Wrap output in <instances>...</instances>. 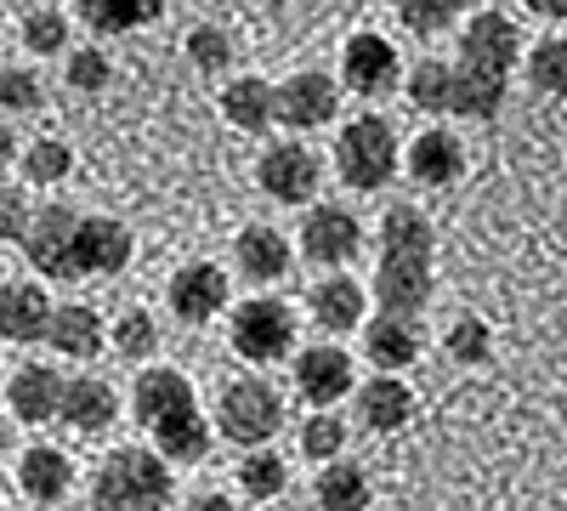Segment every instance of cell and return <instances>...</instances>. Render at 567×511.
Masks as SVG:
<instances>
[{"instance_id": "45", "label": "cell", "mask_w": 567, "mask_h": 511, "mask_svg": "<svg viewBox=\"0 0 567 511\" xmlns=\"http://www.w3.org/2000/svg\"><path fill=\"white\" fill-rule=\"evenodd\" d=\"M12 154H18V136H12V125H7V120H0V165H7Z\"/></svg>"}, {"instance_id": "39", "label": "cell", "mask_w": 567, "mask_h": 511, "mask_svg": "<svg viewBox=\"0 0 567 511\" xmlns=\"http://www.w3.org/2000/svg\"><path fill=\"white\" fill-rule=\"evenodd\" d=\"M187 63L205 69V74H221L233 63V34L221 23H199V29H187Z\"/></svg>"}, {"instance_id": "4", "label": "cell", "mask_w": 567, "mask_h": 511, "mask_svg": "<svg viewBox=\"0 0 567 511\" xmlns=\"http://www.w3.org/2000/svg\"><path fill=\"white\" fill-rule=\"evenodd\" d=\"M403 165V149H398V131L392 120L381 114H358L341 125L336 136V171L352 194H374V188H386V182L398 176Z\"/></svg>"}, {"instance_id": "29", "label": "cell", "mask_w": 567, "mask_h": 511, "mask_svg": "<svg viewBox=\"0 0 567 511\" xmlns=\"http://www.w3.org/2000/svg\"><path fill=\"white\" fill-rule=\"evenodd\" d=\"M52 341L63 358H97L103 352V318L91 313L85 302H69V307H58L52 313Z\"/></svg>"}, {"instance_id": "26", "label": "cell", "mask_w": 567, "mask_h": 511, "mask_svg": "<svg viewBox=\"0 0 567 511\" xmlns=\"http://www.w3.org/2000/svg\"><path fill=\"white\" fill-rule=\"evenodd\" d=\"M171 0H74V12L91 34H136L165 18Z\"/></svg>"}, {"instance_id": "14", "label": "cell", "mask_w": 567, "mask_h": 511, "mask_svg": "<svg viewBox=\"0 0 567 511\" xmlns=\"http://www.w3.org/2000/svg\"><path fill=\"white\" fill-rule=\"evenodd\" d=\"M227 296H233L227 267H216V262H187V267H176L171 290H165V302H171V313H176L182 324H210L216 313H227Z\"/></svg>"}, {"instance_id": "21", "label": "cell", "mask_w": 567, "mask_h": 511, "mask_svg": "<svg viewBox=\"0 0 567 511\" xmlns=\"http://www.w3.org/2000/svg\"><path fill=\"white\" fill-rule=\"evenodd\" d=\"M114 415H120V398H114V387H109L103 376H74V381H63V409H58V421H69L74 432L97 438V432L114 427Z\"/></svg>"}, {"instance_id": "35", "label": "cell", "mask_w": 567, "mask_h": 511, "mask_svg": "<svg viewBox=\"0 0 567 511\" xmlns=\"http://www.w3.org/2000/svg\"><path fill=\"white\" fill-rule=\"evenodd\" d=\"M443 352H449V364H488L494 358V324L488 318H454L449 324V336H443Z\"/></svg>"}, {"instance_id": "19", "label": "cell", "mask_w": 567, "mask_h": 511, "mask_svg": "<svg viewBox=\"0 0 567 511\" xmlns=\"http://www.w3.org/2000/svg\"><path fill=\"white\" fill-rule=\"evenodd\" d=\"M52 302H45L40 285H0V341H45L52 336Z\"/></svg>"}, {"instance_id": "48", "label": "cell", "mask_w": 567, "mask_h": 511, "mask_svg": "<svg viewBox=\"0 0 567 511\" xmlns=\"http://www.w3.org/2000/svg\"><path fill=\"white\" fill-rule=\"evenodd\" d=\"M0 273H7V267H0Z\"/></svg>"}, {"instance_id": "15", "label": "cell", "mask_w": 567, "mask_h": 511, "mask_svg": "<svg viewBox=\"0 0 567 511\" xmlns=\"http://www.w3.org/2000/svg\"><path fill=\"white\" fill-rule=\"evenodd\" d=\"M403 165H409V176L420 182V188H454V182L465 176V143L449 125H432L409 143Z\"/></svg>"}, {"instance_id": "24", "label": "cell", "mask_w": 567, "mask_h": 511, "mask_svg": "<svg viewBox=\"0 0 567 511\" xmlns=\"http://www.w3.org/2000/svg\"><path fill=\"white\" fill-rule=\"evenodd\" d=\"M363 358L386 376H403V369L420 358V330L414 318H398V313H381L363 324Z\"/></svg>"}, {"instance_id": "46", "label": "cell", "mask_w": 567, "mask_h": 511, "mask_svg": "<svg viewBox=\"0 0 567 511\" xmlns=\"http://www.w3.org/2000/svg\"><path fill=\"white\" fill-rule=\"evenodd\" d=\"M7 443H12V432H7V415H0V460H7Z\"/></svg>"}, {"instance_id": "13", "label": "cell", "mask_w": 567, "mask_h": 511, "mask_svg": "<svg viewBox=\"0 0 567 511\" xmlns=\"http://www.w3.org/2000/svg\"><path fill=\"white\" fill-rule=\"evenodd\" d=\"M341 114V85L329 80L323 69H301L278 85V120L290 131H318Z\"/></svg>"}, {"instance_id": "3", "label": "cell", "mask_w": 567, "mask_h": 511, "mask_svg": "<svg viewBox=\"0 0 567 511\" xmlns=\"http://www.w3.org/2000/svg\"><path fill=\"white\" fill-rule=\"evenodd\" d=\"M171 494H176L171 460L159 449L148 454L136 443L114 449L97 467V478H91V505H97V511H165Z\"/></svg>"}, {"instance_id": "28", "label": "cell", "mask_w": 567, "mask_h": 511, "mask_svg": "<svg viewBox=\"0 0 567 511\" xmlns=\"http://www.w3.org/2000/svg\"><path fill=\"white\" fill-rule=\"evenodd\" d=\"M312 494H318V511H369V500H374L369 472L358 460H323Z\"/></svg>"}, {"instance_id": "44", "label": "cell", "mask_w": 567, "mask_h": 511, "mask_svg": "<svg viewBox=\"0 0 567 511\" xmlns=\"http://www.w3.org/2000/svg\"><path fill=\"white\" fill-rule=\"evenodd\" d=\"M187 511H239V505H233L227 494H194V500H187Z\"/></svg>"}, {"instance_id": "23", "label": "cell", "mask_w": 567, "mask_h": 511, "mask_svg": "<svg viewBox=\"0 0 567 511\" xmlns=\"http://www.w3.org/2000/svg\"><path fill=\"white\" fill-rule=\"evenodd\" d=\"M7 403L18 421L29 427H45V421H58V409H63V376L52 364H23L12 387H7Z\"/></svg>"}, {"instance_id": "32", "label": "cell", "mask_w": 567, "mask_h": 511, "mask_svg": "<svg viewBox=\"0 0 567 511\" xmlns=\"http://www.w3.org/2000/svg\"><path fill=\"white\" fill-rule=\"evenodd\" d=\"M465 12H471V0H398V23L414 40H432V34L454 29Z\"/></svg>"}, {"instance_id": "38", "label": "cell", "mask_w": 567, "mask_h": 511, "mask_svg": "<svg viewBox=\"0 0 567 511\" xmlns=\"http://www.w3.org/2000/svg\"><path fill=\"white\" fill-rule=\"evenodd\" d=\"M23 45H29L34 58H58L63 45H69V18L58 7H34L23 18Z\"/></svg>"}, {"instance_id": "17", "label": "cell", "mask_w": 567, "mask_h": 511, "mask_svg": "<svg viewBox=\"0 0 567 511\" xmlns=\"http://www.w3.org/2000/svg\"><path fill=\"white\" fill-rule=\"evenodd\" d=\"M358 421L369 427V432H403L409 421H414V392H409V381L403 376H386V369H374V376L358 387Z\"/></svg>"}, {"instance_id": "9", "label": "cell", "mask_w": 567, "mask_h": 511, "mask_svg": "<svg viewBox=\"0 0 567 511\" xmlns=\"http://www.w3.org/2000/svg\"><path fill=\"white\" fill-rule=\"evenodd\" d=\"M341 85L352 91V98H392V91L403 85V58H398V45L386 34H352L341 45Z\"/></svg>"}, {"instance_id": "34", "label": "cell", "mask_w": 567, "mask_h": 511, "mask_svg": "<svg viewBox=\"0 0 567 511\" xmlns=\"http://www.w3.org/2000/svg\"><path fill=\"white\" fill-rule=\"evenodd\" d=\"M74 171V149L63 143V136H34V143L23 149V176L34 182V188H52V182H63Z\"/></svg>"}, {"instance_id": "22", "label": "cell", "mask_w": 567, "mask_h": 511, "mask_svg": "<svg viewBox=\"0 0 567 511\" xmlns=\"http://www.w3.org/2000/svg\"><path fill=\"white\" fill-rule=\"evenodd\" d=\"M233 262H239V278H250V285H278V278H290V239L278 234V227H245L239 245H233Z\"/></svg>"}, {"instance_id": "10", "label": "cell", "mask_w": 567, "mask_h": 511, "mask_svg": "<svg viewBox=\"0 0 567 511\" xmlns=\"http://www.w3.org/2000/svg\"><path fill=\"white\" fill-rule=\"evenodd\" d=\"M290 369H296V392H301L312 409H336L341 398L358 392V364H352V352L336 347V341L301 347Z\"/></svg>"}, {"instance_id": "43", "label": "cell", "mask_w": 567, "mask_h": 511, "mask_svg": "<svg viewBox=\"0 0 567 511\" xmlns=\"http://www.w3.org/2000/svg\"><path fill=\"white\" fill-rule=\"evenodd\" d=\"M523 7H528L534 18H545V23H561V18H567V0H523Z\"/></svg>"}, {"instance_id": "47", "label": "cell", "mask_w": 567, "mask_h": 511, "mask_svg": "<svg viewBox=\"0 0 567 511\" xmlns=\"http://www.w3.org/2000/svg\"><path fill=\"white\" fill-rule=\"evenodd\" d=\"M483 7H488V0H471V12H483Z\"/></svg>"}, {"instance_id": "5", "label": "cell", "mask_w": 567, "mask_h": 511, "mask_svg": "<svg viewBox=\"0 0 567 511\" xmlns=\"http://www.w3.org/2000/svg\"><path fill=\"white\" fill-rule=\"evenodd\" d=\"M216 432L239 449H261L284 432V392L261 376H233L216 398Z\"/></svg>"}, {"instance_id": "12", "label": "cell", "mask_w": 567, "mask_h": 511, "mask_svg": "<svg viewBox=\"0 0 567 511\" xmlns=\"http://www.w3.org/2000/svg\"><path fill=\"white\" fill-rule=\"evenodd\" d=\"M131 227L120 216H80L74 234V273L80 278H114L131 267Z\"/></svg>"}, {"instance_id": "25", "label": "cell", "mask_w": 567, "mask_h": 511, "mask_svg": "<svg viewBox=\"0 0 567 511\" xmlns=\"http://www.w3.org/2000/svg\"><path fill=\"white\" fill-rule=\"evenodd\" d=\"M148 432H154V449H159L165 460H182V467H199V460H210V443H216V427L199 415V403L165 415V421L148 427Z\"/></svg>"}, {"instance_id": "6", "label": "cell", "mask_w": 567, "mask_h": 511, "mask_svg": "<svg viewBox=\"0 0 567 511\" xmlns=\"http://www.w3.org/2000/svg\"><path fill=\"white\" fill-rule=\"evenodd\" d=\"M227 341L245 364H284L296 352V313L278 296H250L227 318Z\"/></svg>"}, {"instance_id": "36", "label": "cell", "mask_w": 567, "mask_h": 511, "mask_svg": "<svg viewBox=\"0 0 567 511\" xmlns=\"http://www.w3.org/2000/svg\"><path fill=\"white\" fill-rule=\"evenodd\" d=\"M284 483H290V472H284V454H272L267 443L239 460V489H245L250 500H278Z\"/></svg>"}, {"instance_id": "42", "label": "cell", "mask_w": 567, "mask_h": 511, "mask_svg": "<svg viewBox=\"0 0 567 511\" xmlns=\"http://www.w3.org/2000/svg\"><path fill=\"white\" fill-rule=\"evenodd\" d=\"M29 216H34L29 194L7 182V188H0V245H23V234H29Z\"/></svg>"}, {"instance_id": "41", "label": "cell", "mask_w": 567, "mask_h": 511, "mask_svg": "<svg viewBox=\"0 0 567 511\" xmlns=\"http://www.w3.org/2000/svg\"><path fill=\"white\" fill-rule=\"evenodd\" d=\"M45 103V85L29 69H0V109L7 114H34Z\"/></svg>"}, {"instance_id": "40", "label": "cell", "mask_w": 567, "mask_h": 511, "mask_svg": "<svg viewBox=\"0 0 567 511\" xmlns=\"http://www.w3.org/2000/svg\"><path fill=\"white\" fill-rule=\"evenodd\" d=\"M63 74H69V85H74V91H85V98H97V91L114 80V63H109L103 45H74L69 63H63Z\"/></svg>"}, {"instance_id": "31", "label": "cell", "mask_w": 567, "mask_h": 511, "mask_svg": "<svg viewBox=\"0 0 567 511\" xmlns=\"http://www.w3.org/2000/svg\"><path fill=\"white\" fill-rule=\"evenodd\" d=\"M528 85L539 98H567V34H545L528 52Z\"/></svg>"}, {"instance_id": "30", "label": "cell", "mask_w": 567, "mask_h": 511, "mask_svg": "<svg viewBox=\"0 0 567 511\" xmlns=\"http://www.w3.org/2000/svg\"><path fill=\"white\" fill-rule=\"evenodd\" d=\"M403 98L420 109V114H449L454 109V69L443 58H420L409 74H403Z\"/></svg>"}, {"instance_id": "1", "label": "cell", "mask_w": 567, "mask_h": 511, "mask_svg": "<svg viewBox=\"0 0 567 511\" xmlns=\"http://www.w3.org/2000/svg\"><path fill=\"white\" fill-rule=\"evenodd\" d=\"M437 290V239L420 205H392L374 234V307L420 318Z\"/></svg>"}, {"instance_id": "33", "label": "cell", "mask_w": 567, "mask_h": 511, "mask_svg": "<svg viewBox=\"0 0 567 511\" xmlns=\"http://www.w3.org/2000/svg\"><path fill=\"white\" fill-rule=\"evenodd\" d=\"M296 443H301L307 460H318V467H323V460H341L347 454V421H341L336 409H312L307 421H301V438Z\"/></svg>"}, {"instance_id": "16", "label": "cell", "mask_w": 567, "mask_h": 511, "mask_svg": "<svg viewBox=\"0 0 567 511\" xmlns=\"http://www.w3.org/2000/svg\"><path fill=\"white\" fill-rule=\"evenodd\" d=\"M363 307H369V296H363L358 278H347V273H323L318 285L307 290V313H312V324H318L323 336L358 330V324H363Z\"/></svg>"}, {"instance_id": "11", "label": "cell", "mask_w": 567, "mask_h": 511, "mask_svg": "<svg viewBox=\"0 0 567 511\" xmlns=\"http://www.w3.org/2000/svg\"><path fill=\"white\" fill-rule=\"evenodd\" d=\"M74 234H80V211H69V205H40L34 216H29V234H23V251H29V262L45 273V278H80L74 273Z\"/></svg>"}, {"instance_id": "27", "label": "cell", "mask_w": 567, "mask_h": 511, "mask_svg": "<svg viewBox=\"0 0 567 511\" xmlns=\"http://www.w3.org/2000/svg\"><path fill=\"white\" fill-rule=\"evenodd\" d=\"M18 483H23L29 500H63L69 483H74V460L63 449H52V443H34L18 460Z\"/></svg>"}, {"instance_id": "8", "label": "cell", "mask_w": 567, "mask_h": 511, "mask_svg": "<svg viewBox=\"0 0 567 511\" xmlns=\"http://www.w3.org/2000/svg\"><path fill=\"white\" fill-rule=\"evenodd\" d=\"M256 182L272 205H312L323 188V160L307 143H272L256 160Z\"/></svg>"}, {"instance_id": "37", "label": "cell", "mask_w": 567, "mask_h": 511, "mask_svg": "<svg viewBox=\"0 0 567 511\" xmlns=\"http://www.w3.org/2000/svg\"><path fill=\"white\" fill-rule=\"evenodd\" d=\"M114 352H125V358H154L159 352V324L148 318V307H131V313H120L114 318Z\"/></svg>"}, {"instance_id": "7", "label": "cell", "mask_w": 567, "mask_h": 511, "mask_svg": "<svg viewBox=\"0 0 567 511\" xmlns=\"http://www.w3.org/2000/svg\"><path fill=\"white\" fill-rule=\"evenodd\" d=\"M358 251H363V222H358V211H347V205H307V216H301V256L312 262V267H323V273H341L347 262H358Z\"/></svg>"}, {"instance_id": "2", "label": "cell", "mask_w": 567, "mask_h": 511, "mask_svg": "<svg viewBox=\"0 0 567 511\" xmlns=\"http://www.w3.org/2000/svg\"><path fill=\"white\" fill-rule=\"evenodd\" d=\"M516 23L494 7L471 12L465 18V34H460V58L449 63L454 69V109L460 120H494L505 109V91H511V69H516Z\"/></svg>"}, {"instance_id": "20", "label": "cell", "mask_w": 567, "mask_h": 511, "mask_svg": "<svg viewBox=\"0 0 567 511\" xmlns=\"http://www.w3.org/2000/svg\"><path fill=\"white\" fill-rule=\"evenodd\" d=\"M221 120L239 125V131H250V136L272 131V125H278V85L261 80V74L227 80V85H221Z\"/></svg>"}, {"instance_id": "18", "label": "cell", "mask_w": 567, "mask_h": 511, "mask_svg": "<svg viewBox=\"0 0 567 511\" xmlns=\"http://www.w3.org/2000/svg\"><path fill=\"white\" fill-rule=\"evenodd\" d=\"M187 403H194V381H187L182 369H165V364H148L131 387V415L142 427H159L165 415H176Z\"/></svg>"}]
</instances>
